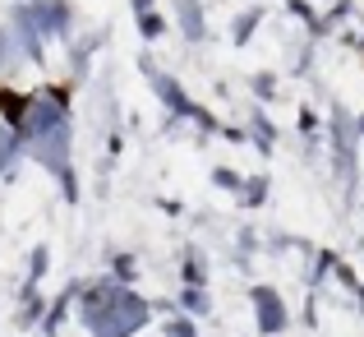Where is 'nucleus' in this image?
<instances>
[{
	"label": "nucleus",
	"mask_w": 364,
	"mask_h": 337,
	"mask_svg": "<svg viewBox=\"0 0 364 337\" xmlns=\"http://www.w3.org/2000/svg\"><path fill=\"white\" fill-rule=\"evenodd\" d=\"M171 5H176V28H180V37H185L189 46L208 42V9H203V0H171Z\"/></svg>",
	"instance_id": "nucleus-6"
},
{
	"label": "nucleus",
	"mask_w": 364,
	"mask_h": 337,
	"mask_svg": "<svg viewBox=\"0 0 364 337\" xmlns=\"http://www.w3.org/2000/svg\"><path fill=\"white\" fill-rule=\"evenodd\" d=\"M166 337H198V328L189 314H176V319H166Z\"/></svg>",
	"instance_id": "nucleus-22"
},
{
	"label": "nucleus",
	"mask_w": 364,
	"mask_h": 337,
	"mask_svg": "<svg viewBox=\"0 0 364 337\" xmlns=\"http://www.w3.org/2000/svg\"><path fill=\"white\" fill-rule=\"evenodd\" d=\"M129 5H134V14H139V9H152L157 0H129Z\"/></svg>",
	"instance_id": "nucleus-26"
},
{
	"label": "nucleus",
	"mask_w": 364,
	"mask_h": 337,
	"mask_svg": "<svg viewBox=\"0 0 364 337\" xmlns=\"http://www.w3.org/2000/svg\"><path fill=\"white\" fill-rule=\"evenodd\" d=\"M300 134H304V139L318 134V115H314V107H300Z\"/></svg>",
	"instance_id": "nucleus-25"
},
{
	"label": "nucleus",
	"mask_w": 364,
	"mask_h": 337,
	"mask_svg": "<svg viewBox=\"0 0 364 337\" xmlns=\"http://www.w3.org/2000/svg\"><path fill=\"white\" fill-rule=\"evenodd\" d=\"M111 268H116V282H124V286L134 282V259L129 254H111Z\"/></svg>",
	"instance_id": "nucleus-23"
},
{
	"label": "nucleus",
	"mask_w": 364,
	"mask_h": 337,
	"mask_svg": "<svg viewBox=\"0 0 364 337\" xmlns=\"http://www.w3.org/2000/svg\"><path fill=\"white\" fill-rule=\"evenodd\" d=\"M60 190H65V199H70V204H79V176H74V167L60 171Z\"/></svg>",
	"instance_id": "nucleus-24"
},
{
	"label": "nucleus",
	"mask_w": 364,
	"mask_h": 337,
	"mask_svg": "<svg viewBox=\"0 0 364 337\" xmlns=\"http://www.w3.org/2000/svg\"><path fill=\"white\" fill-rule=\"evenodd\" d=\"M46 268H51V249H46V245H37L33 249V254H28V282H42V277H46Z\"/></svg>",
	"instance_id": "nucleus-20"
},
{
	"label": "nucleus",
	"mask_w": 364,
	"mask_h": 337,
	"mask_svg": "<svg viewBox=\"0 0 364 337\" xmlns=\"http://www.w3.org/2000/svg\"><path fill=\"white\" fill-rule=\"evenodd\" d=\"M249 130H254L249 139H254V148H258V152H272V148H277V125L267 120L263 111H254V115H249Z\"/></svg>",
	"instance_id": "nucleus-14"
},
{
	"label": "nucleus",
	"mask_w": 364,
	"mask_h": 337,
	"mask_svg": "<svg viewBox=\"0 0 364 337\" xmlns=\"http://www.w3.org/2000/svg\"><path fill=\"white\" fill-rule=\"evenodd\" d=\"M267 195H272V180L258 171V176H245V185H240V195H235V199H240V208H263Z\"/></svg>",
	"instance_id": "nucleus-11"
},
{
	"label": "nucleus",
	"mask_w": 364,
	"mask_h": 337,
	"mask_svg": "<svg viewBox=\"0 0 364 337\" xmlns=\"http://www.w3.org/2000/svg\"><path fill=\"white\" fill-rule=\"evenodd\" d=\"M213 185H217V190H231V195H240L245 176H240V171H231V167H217V171H213Z\"/></svg>",
	"instance_id": "nucleus-21"
},
{
	"label": "nucleus",
	"mask_w": 364,
	"mask_h": 337,
	"mask_svg": "<svg viewBox=\"0 0 364 337\" xmlns=\"http://www.w3.org/2000/svg\"><path fill=\"white\" fill-rule=\"evenodd\" d=\"M134 24H139V37H143V42H157V37L166 33V19L157 14V5H152V9H139V19H134Z\"/></svg>",
	"instance_id": "nucleus-17"
},
{
	"label": "nucleus",
	"mask_w": 364,
	"mask_h": 337,
	"mask_svg": "<svg viewBox=\"0 0 364 337\" xmlns=\"http://www.w3.org/2000/svg\"><path fill=\"white\" fill-rule=\"evenodd\" d=\"M277 83H282V79H277L272 70H258L254 79H249V88H254L258 102H272V98H282V93H277Z\"/></svg>",
	"instance_id": "nucleus-18"
},
{
	"label": "nucleus",
	"mask_w": 364,
	"mask_h": 337,
	"mask_svg": "<svg viewBox=\"0 0 364 337\" xmlns=\"http://www.w3.org/2000/svg\"><path fill=\"white\" fill-rule=\"evenodd\" d=\"M180 282L185 286H208V264H203V249L189 245L185 259H180Z\"/></svg>",
	"instance_id": "nucleus-13"
},
{
	"label": "nucleus",
	"mask_w": 364,
	"mask_h": 337,
	"mask_svg": "<svg viewBox=\"0 0 364 337\" xmlns=\"http://www.w3.org/2000/svg\"><path fill=\"white\" fill-rule=\"evenodd\" d=\"M23 157H28V139L14 125H0V176H9Z\"/></svg>",
	"instance_id": "nucleus-8"
},
{
	"label": "nucleus",
	"mask_w": 364,
	"mask_h": 337,
	"mask_svg": "<svg viewBox=\"0 0 364 337\" xmlns=\"http://www.w3.org/2000/svg\"><path fill=\"white\" fill-rule=\"evenodd\" d=\"M360 65H364V51H360Z\"/></svg>",
	"instance_id": "nucleus-28"
},
{
	"label": "nucleus",
	"mask_w": 364,
	"mask_h": 337,
	"mask_svg": "<svg viewBox=\"0 0 364 337\" xmlns=\"http://www.w3.org/2000/svg\"><path fill=\"white\" fill-rule=\"evenodd\" d=\"M79 319L92 337H134L152 319V305L116 277H102L79 291Z\"/></svg>",
	"instance_id": "nucleus-1"
},
{
	"label": "nucleus",
	"mask_w": 364,
	"mask_h": 337,
	"mask_svg": "<svg viewBox=\"0 0 364 337\" xmlns=\"http://www.w3.org/2000/svg\"><path fill=\"white\" fill-rule=\"evenodd\" d=\"M328 139H332V171L341 185H355L360 176V134H355V111L332 102V120H328Z\"/></svg>",
	"instance_id": "nucleus-2"
},
{
	"label": "nucleus",
	"mask_w": 364,
	"mask_h": 337,
	"mask_svg": "<svg viewBox=\"0 0 364 337\" xmlns=\"http://www.w3.org/2000/svg\"><path fill=\"white\" fill-rule=\"evenodd\" d=\"M249 301H254V323L263 337H282L291 328V310H286L282 291H277L272 282H254L249 286Z\"/></svg>",
	"instance_id": "nucleus-3"
},
{
	"label": "nucleus",
	"mask_w": 364,
	"mask_h": 337,
	"mask_svg": "<svg viewBox=\"0 0 364 337\" xmlns=\"http://www.w3.org/2000/svg\"><path fill=\"white\" fill-rule=\"evenodd\" d=\"M33 5V14L42 19L46 37H70L74 33V5L70 0H28Z\"/></svg>",
	"instance_id": "nucleus-7"
},
{
	"label": "nucleus",
	"mask_w": 364,
	"mask_h": 337,
	"mask_svg": "<svg viewBox=\"0 0 364 337\" xmlns=\"http://www.w3.org/2000/svg\"><path fill=\"white\" fill-rule=\"evenodd\" d=\"M180 310L194 319V314H213V296H208V286H185L180 291Z\"/></svg>",
	"instance_id": "nucleus-16"
},
{
	"label": "nucleus",
	"mask_w": 364,
	"mask_h": 337,
	"mask_svg": "<svg viewBox=\"0 0 364 337\" xmlns=\"http://www.w3.org/2000/svg\"><path fill=\"white\" fill-rule=\"evenodd\" d=\"M23 115H28V93H18V88H9V83H0V120L5 125H23Z\"/></svg>",
	"instance_id": "nucleus-9"
},
{
	"label": "nucleus",
	"mask_w": 364,
	"mask_h": 337,
	"mask_svg": "<svg viewBox=\"0 0 364 337\" xmlns=\"http://www.w3.org/2000/svg\"><path fill=\"white\" fill-rule=\"evenodd\" d=\"M37 314H46V301L37 296V286L28 282L23 286V314H18V323H37Z\"/></svg>",
	"instance_id": "nucleus-19"
},
{
	"label": "nucleus",
	"mask_w": 364,
	"mask_h": 337,
	"mask_svg": "<svg viewBox=\"0 0 364 337\" xmlns=\"http://www.w3.org/2000/svg\"><path fill=\"white\" fill-rule=\"evenodd\" d=\"M263 19H267V9H263V5H249L245 14H235V24H231V42H235V46H245L249 37L258 33V24H263Z\"/></svg>",
	"instance_id": "nucleus-12"
},
{
	"label": "nucleus",
	"mask_w": 364,
	"mask_h": 337,
	"mask_svg": "<svg viewBox=\"0 0 364 337\" xmlns=\"http://www.w3.org/2000/svg\"><path fill=\"white\" fill-rule=\"evenodd\" d=\"M355 134L364 139V111H355Z\"/></svg>",
	"instance_id": "nucleus-27"
},
{
	"label": "nucleus",
	"mask_w": 364,
	"mask_h": 337,
	"mask_svg": "<svg viewBox=\"0 0 364 337\" xmlns=\"http://www.w3.org/2000/svg\"><path fill=\"white\" fill-rule=\"evenodd\" d=\"M74 296H79V282H74V286H65V291L55 296V305L46 310V319H42V333H46V337H51V333L65 323V314H70V301H74Z\"/></svg>",
	"instance_id": "nucleus-15"
},
{
	"label": "nucleus",
	"mask_w": 364,
	"mask_h": 337,
	"mask_svg": "<svg viewBox=\"0 0 364 337\" xmlns=\"http://www.w3.org/2000/svg\"><path fill=\"white\" fill-rule=\"evenodd\" d=\"M70 143H74V125L60 120L55 130H46V134H37V139H28V157L42 162L51 176H60V171L70 167Z\"/></svg>",
	"instance_id": "nucleus-4"
},
{
	"label": "nucleus",
	"mask_w": 364,
	"mask_h": 337,
	"mask_svg": "<svg viewBox=\"0 0 364 337\" xmlns=\"http://www.w3.org/2000/svg\"><path fill=\"white\" fill-rule=\"evenodd\" d=\"M9 28L18 33V42H23V61H33V65H42L46 61V28H42V19L33 14V5L28 0H18L14 9H9Z\"/></svg>",
	"instance_id": "nucleus-5"
},
{
	"label": "nucleus",
	"mask_w": 364,
	"mask_h": 337,
	"mask_svg": "<svg viewBox=\"0 0 364 337\" xmlns=\"http://www.w3.org/2000/svg\"><path fill=\"white\" fill-rule=\"evenodd\" d=\"M18 65H23V42H18V33L5 19V24H0V70L9 74V70H18Z\"/></svg>",
	"instance_id": "nucleus-10"
}]
</instances>
